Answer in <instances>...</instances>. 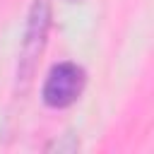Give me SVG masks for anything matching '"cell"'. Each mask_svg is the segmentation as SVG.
I'll list each match as a JSON object with an SVG mask.
<instances>
[{"instance_id": "obj_1", "label": "cell", "mask_w": 154, "mask_h": 154, "mask_svg": "<svg viewBox=\"0 0 154 154\" xmlns=\"http://www.w3.org/2000/svg\"><path fill=\"white\" fill-rule=\"evenodd\" d=\"M53 24V10L51 0H34L26 14V26H24V38L19 48V60H17V84L24 89L43 55V48L48 43V31Z\"/></svg>"}, {"instance_id": "obj_2", "label": "cell", "mask_w": 154, "mask_h": 154, "mask_svg": "<svg viewBox=\"0 0 154 154\" xmlns=\"http://www.w3.org/2000/svg\"><path fill=\"white\" fill-rule=\"evenodd\" d=\"M84 87H87L84 67L72 60H63L51 67L41 87V99L48 108H67L82 96Z\"/></svg>"}, {"instance_id": "obj_3", "label": "cell", "mask_w": 154, "mask_h": 154, "mask_svg": "<svg viewBox=\"0 0 154 154\" xmlns=\"http://www.w3.org/2000/svg\"><path fill=\"white\" fill-rule=\"evenodd\" d=\"M70 2H79V0H70Z\"/></svg>"}]
</instances>
